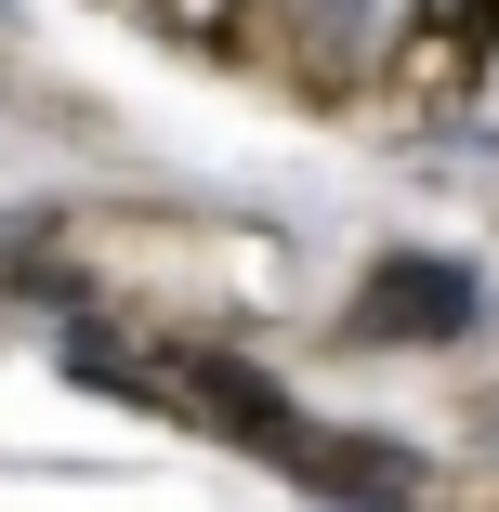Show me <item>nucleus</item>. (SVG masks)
<instances>
[{
  "instance_id": "f257e3e1",
  "label": "nucleus",
  "mask_w": 499,
  "mask_h": 512,
  "mask_svg": "<svg viewBox=\"0 0 499 512\" xmlns=\"http://www.w3.org/2000/svg\"><path fill=\"white\" fill-rule=\"evenodd\" d=\"M473 316H486V289H473L460 263H381L368 302H355V329H368V342H460Z\"/></svg>"
}]
</instances>
